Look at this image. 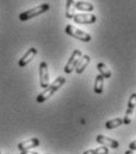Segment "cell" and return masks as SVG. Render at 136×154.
I'll return each instance as SVG.
<instances>
[{"mask_svg": "<svg viewBox=\"0 0 136 154\" xmlns=\"http://www.w3.org/2000/svg\"><path fill=\"white\" fill-rule=\"evenodd\" d=\"M65 81H66L65 77H63V76L57 77L51 84H49L47 88H45V89L39 94L38 96H37V102H38V103H43V102L47 101L50 97H52V95H53L55 93H57L59 89L64 85Z\"/></svg>", "mask_w": 136, "mask_h": 154, "instance_id": "cell-1", "label": "cell"}, {"mask_svg": "<svg viewBox=\"0 0 136 154\" xmlns=\"http://www.w3.org/2000/svg\"><path fill=\"white\" fill-rule=\"evenodd\" d=\"M50 10V5L49 4H41L39 6H36L31 10H27L25 12H21L19 14V20L20 21H27V20L32 19L35 17H38L40 14L47 12Z\"/></svg>", "mask_w": 136, "mask_h": 154, "instance_id": "cell-2", "label": "cell"}, {"mask_svg": "<svg viewBox=\"0 0 136 154\" xmlns=\"http://www.w3.org/2000/svg\"><path fill=\"white\" fill-rule=\"evenodd\" d=\"M65 33L69 35V36H71V37H74V38H77L78 40L85 42V43H88V42L91 40V36H90L89 33L84 32V31L80 30V29L75 27L74 25H66V27H65Z\"/></svg>", "mask_w": 136, "mask_h": 154, "instance_id": "cell-3", "label": "cell"}, {"mask_svg": "<svg viewBox=\"0 0 136 154\" xmlns=\"http://www.w3.org/2000/svg\"><path fill=\"white\" fill-rule=\"evenodd\" d=\"M82 51L80 50H74V52L71 54V57L69 58V60H68V63L65 64V66H64V72L65 74H71L75 69H76V66H77L78 62H79V59L82 58Z\"/></svg>", "mask_w": 136, "mask_h": 154, "instance_id": "cell-4", "label": "cell"}, {"mask_svg": "<svg viewBox=\"0 0 136 154\" xmlns=\"http://www.w3.org/2000/svg\"><path fill=\"white\" fill-rule=\"evenodd\" d=\"M39 81L41 88H47L50 84V74H49V65L46 62H41L39 64Z\"/></svg>", "mask_w": 136, "mask_h": 154, "instance_id": "cell-5", "label": "cell"}, {"mask_svg": "<svg viewBox=\"0 0 136 154\" xmlns=\"http://www.w3.org/2000/svg\"><path fill=\"white\" fill-rule=\"evenodd\" d=\"M135 107H136V94H131V96L129 97V101H128V108H127L125 115H124V119H123V125H129L131 122Z\"/></svg>", "mask_w": 136, "mask_h": 154, "instance_id": "cell-6", "label": "cell"}, {"mask_svg": "<svg viewBox=\"0 0 136 154\" xmlns=\"http://www.w3.org/2000/svg\"><path fill=\"white\" fill-rule=\"evenodd\" d=\"M72 19L75 20V23H77V24L90 25V24H95L97 18L92 13H77V14L74 16Z\"/></svg>", "mask_w": 136, "mask_h": 154, "instance_id": "cell-7", "label": "cell"}, {"mask_svg": "<svg viewBox=\"0 0 136 154\" xmlns=\"http://www.w3.org/2000/svg\"><path fill=\"white\" fill-rule=\"evenodd\" d=\"M40 145V140L38 137H32V139H29L26 141H23L18 143V149L20 152H25V151H31L32 148H36Z\"/></svg>", "mask_w": 136, "mask_h": 154, "instance_id": "cell-8", "label": "cell"}, {"mask_svg": "<svg viewBox=\"0 0 136 154\" xmlns=\"http://www.w3.org/2000/svg\"><path fill=\"white\" fill-rule=\"evenodd\" d=\"M96 141H97L99 145H102V146L110 147V148H114V149H116V148L119 147L118 141L111 139V137H107V136H104V135H102V134H99L96 136Z\"/></svg>", "mask_w": 136, "mask_h": 154, "instance_id": "cell-9", "label": "cell"}, {"mask_svg": "<svg viewBox=\"0 0 136 154\" xmlns=\"http://www.w3.org/2000/svg\"><path fill=\"white\" fill-rule=\"evenodd\" d=\"M37 49L36 48H30L27 51H26V54L23 56V57L19 59V62H18V65H19L20 68H24V66H26L33 58L36 57V55H37Z\"/></svg>", "mask_w": 136, "mask_h": 154, "instance_id": "cell-10", "label": "cell"}, {"mask_svg": "<svg viewBox=\"0 0 136 154\" xmlns=\"http://www.w3.org/2000/svg\"><path fill=\"white\" fill-rule=\"evenodd\" d=\"M90 62H91V58L89 55H83L82 58L79 59V62H78L77 66H76V69H75V71L77 72V74H82L85 69H86V66L90 64Z\"/></svg>", "mask_w": 136, "mask_h": 154, "instance_id": "cell-11", "label": "cell"}, {"mask_svg": "<svg viewBox=\"0 0 136 154\" xmlns=\"http://www.w3.org/2000/svg\"><path fill=\"white\" fill-rule=\"evenodd\" d=\"M75 8L78 11H83V12H92L95 7L91 2H88V1H76Z\"/></svg>", "mask_w": 136, "mask_h": 154, "instance_id": "cell-12", "label": "cell"}, {"mask_svg": "<svg viewBox=\"0 0 136 154\" xmlns=\"http://www.w3.org/2000/svg\"><path fill=\"white\" fill-rule=\"evenodd\" d=\"M94 90L96 94H102L104 90V77L98 74L95 79V85H94Z\"/></svg>", "mask_w": 136, "mask_h": 154, "instance_id": "cell-13", "label": "cell"}, {"mask_svg": "<svg viewBox=\"0 0 136 154\" xmlns=\"http://www.w3.org/2000/svg\"><path fill=\"white\" fill-rule=\"evenodd\" d=\"M97 70H98V74L102 75L104 78H110V77H111V70H110L104 63H98Z\"/></svg>", "mask_w": 136, "mask_h": 154, "instance_id": "cell-14", "label": "cell"}, {"mask_svg": "<svg viewBox=\"0 0 136 154\" xmlns=\"http://www.w3.org/2000/svg\"><path fill=\"white\" fill-rule=\"evenodd\" d=\"M123 125V119L121 117H116V119H113V120H109L105 122V128L107 129H114V128H117L119 126Z\"/></svg>", "mask_w": 136, "mask_h": 154, "instance_id": "cell-15", "label": "cell"}, {"mask_svg": "<svg viewBox=\"0 0 136 154\" xmlns=\"http://www.w3.org/2000/svg\"><path fill=\"white\" fill-rule=\"evenodd\" d=\"M75 1H66V12H65V16L68 19H72L74 16H75Z\"/></svg>", "mask_w": 136, "mask_h": 154, "instance_id": "cell-16", "label": "cell"}, {"mask_svg": "<svg viewBox=\"0 0 136 154\" xmlns=\"http://www.w3.org/2000/svg\"><path fill=\"white\" fill-rule=\"evenodd\" d=\"M83 154H109V149L105 146H99L98 148H95V149H88Z\"/></svg>", "mask_w": 136, "mask_h": 154, "instance_id": "cell-17", "label": "cell"}, {"mask_svg": "<svg viewBox=\"0 0 136 154\" xmlns=\"http://www.w3.org/2000/svg\"><path fill=\"white\" fill-rule=\"evenodd\" d=\"M135 149H136V139L129 143V151H135Z\"/></svg>", "mask_w": 136, "mask_h": 154, "instance_id": "cell-18", "label": "cell"}, {"mask_svg": "<svg viewBox=\"0 0 136 154\" xmlns=\"http://www.w3.org/2000/svg\"><path fill=\"white\" fill-rule=\"evenodd\" d=\"M20 154H38L37 152H31V151H25V152H21Z\"/></svg>", "mask_w": 136, "mask_h": 154, "instance_id": "cell-19", "label": "cell"}, {"mask_svg": "<svg viewBox=\"0 0 136 154\" xmlns=\"http://www.w3.org/2000/svg\"><path fill=\"white\" fill-rule=\"evenodd\" d=\"M124 154H134V153H133V151H129V149H128V151L124 152Z\"/></svg>", "mask_w": 136, "mask_h": 154, "instance_id": "cell-20", "label": "cell"}, {"mask_svg": "<svg viewBox=\"0 0 136 154\" xmlns=\"http://www.w3.org/2000/svg\"><path fill=\"white\" fill-rule=\"evenodd\" d=\"M66 1H75V0H66Z\"/></svg>", "mask_w": 136, "mask_h": 154, "instance_id": "cell-21", "label": "cell"}, {"mask_svg": "<svg viewBox=\"0 0 136 154\" xmlns=\"http://www.w3.org/2000/svg\"><path fill=\"white\" fill-rule=\"evenodd\" d=\"M0 154H1V153H0Z\"/></svg>", "mask_w": 136, "mask_h": 154, "instance_id": "cell-22", "label": "cell"}]
</instances>
